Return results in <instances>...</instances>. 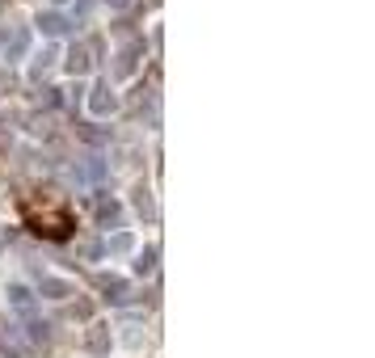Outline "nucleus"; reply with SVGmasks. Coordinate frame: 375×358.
Here are the masks:
<instances>
[{
	"mask_svg": "<svg viewBox=\"0 0 375 358\" xmlns=\"http://www.w3.org/2000/svg\"><path fill=\"white\" fill-rule=\"evenodd\" d=\"M93 106H97V110H105V106H114V97H105V89H97V97H93Z\"/></svg>",
	"mask_w": 375,
	"mask_h": 358,
	"instance_id": "obj_1",
	"label": "nucleus"
}]
</instances>
